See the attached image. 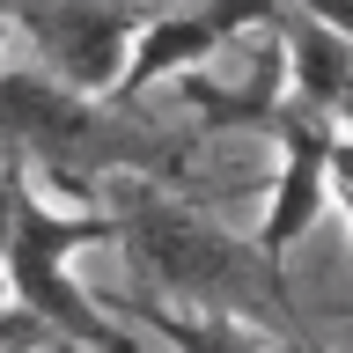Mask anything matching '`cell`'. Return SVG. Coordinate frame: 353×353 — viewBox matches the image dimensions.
Returning <instances> with one entry per match:
<instances>
[{
    "mask_svg": "<svg viewBox=\"0 0 353 353\" xmlns=\"http://www.w3.org/2000/svg\"><path fill=\"white\" fill-rule=\"evenodd\" d=\"M287 0H214V8H192V15H148L140 22V37H132L125 66H118V88L110 96H148L154 81H170V74H192L221 52V44L236 37V30H258L272 22Z\"/></svg>",
    "mask_w": 353,
    "mask_h": 353,
    "instance_id": "3957f363",
    "label": "cell"
},
{
    "mask_svg": "<svg viewBox=\"0 0 353 353\" xmlns=\"http://www.w3.org/2000/svg\"><path fill=\"white\" fill-rule=\"evenodd\" d=\"M294 8H302V15H316V22H331V30L353 44V0H294Z\"/></svg>",
    "mask_w": 353,
    "mask_h": 353,
    "instance_id": "52a82bcc",
    "label": "cell"
},
{
    "mask_svg": "<svg viewBox=\"0 0 353 353\" xmlns=\"http://www.w3.org/2000/svg\"><path fill=\"white\" fill-rule=\"evenodd\" d=\"M0 52H8V8H0Z\"/></svg>",
    "mask_w": 353,
    "mask_h": 353,
    "instance_id": "8fae6325",
    "label": "cell"
},
{
    "mask_svg": "<svg viewBox=\"0 0 353 353\" xmlns=\"http://www.w3.org/2000/svg\"><path fill=\"white\" fill-rule=\"evenodd\" d=\"M339 206H346V221H353V192H339Z\"/></svg>",
    "mask_w": 353,
    "mask_h": 353,
    "instance_id": "4fadbf2b",
    "label": "cell"
},
{
    "mask_svg": "<svg viewBox=\"0 0 353 353\" xmlns=\"http://www.w3.org/2000/svg\"><path fill=\"white\" fill-rule=\"evenodd\" d=\"M132 316L148 331H162L176 353H272L258 331L228 324V316H176V309H162V302H132Z\"/></svg>",
    "mask_w": 353,
    "mask_h": 353,
    "instance_id": "8992f818",
    "label": "cell"
},
{
    "mask_svg": "<svg viewBox=\"0 0 353 353\" xmlns=\"http://www.w3.org/2000/svg\"><path fill=\"white\" fill-rule=\"evenodd\" d=\"M331 125H346V140H353V88L339 96V103H331Z\"/></svg>",
    "mask_w": 353,
    "mask_h": 353,
    "instance_id": "9c48e42d",
    "label": "cell"
},
{
    "mask_svg": "<svg viewBox=\"0 0 353 353\" xmlns=\"http://www.w3.org/2000/svg\"><path fill=\"white\" fill-rule=\"evenodd\" d=\"M287 353H324V346H316L309 331H294V339H287Z\"/></svg>",
    "mask_w": 353,
    "mask_h": 353,
    "instance_id": "30bf717a",
    "label": "cell"
},
{
    "mask_svg": "<svg viewBox=\"0 0 353 353\" xmlns=\"http://www.w3.org/2000/svg\"><path fill=\"white\" fill-rule=\"evenodd\" d=\"M154 8L148 0H59V8H22V22L59 52V74L88 96L118 88V59L132 52L140 22Z\"/></svg>",
    "mask_w": 353,
    "mask_h": 353,
    "instance_id": "277c9868",
    "label": "cell"
},
{
    "mask_svg": "<svg viewBox=\"0 0 353 353\" xmlns=\"http://www.w3.org/2000/svg\"><path fill=\"white\" fill-rule=\"evenodd\" d=\"M103 236H118L110 214H59V206L37 199L22 162H0V265H8L15 302L88 353H140L81 287L66 280V258L88 250V243H103Z\"/></svg>",
    "mask_w": 353,
    "mask_h": 353,
    "instance_id": "6da1fadb",
    "label": "cell"
},
{
    "mask_svg": "<svg viewBox=\"0 0 353 353\" xmlns=\"http://www.w3.org/2000/svg\"><path fill=\"white\" fill-rule=\"evenodd\" d=\"M272 30H280V59H287V74H294V96L316 103V110H331L353 88V44L339 37L331 22L302 15V8H280Z\"/></svg>",
    "mask_w": 353,
    "mask_h": 353,
    "instance_id": "5b68a950",
    "label": "cell"
},
{
    "mask_svg": "<svg viewBox=\"0 0 353 353\" xmlns=\"http://www.w3.org/2000/svg\"><path fill=\"white\" fill-rule=\"evenodd\" d=\"M52 353H74V339H52Z\"/></svg>",
    "mask_w": 353,
    "mask_h": 353,
    "instance_id": "7c38bea8",
    "label": "cell"
},
{
    "mask_svg": "<svg viewBox=\"0 0 353 353\" xmlns=\"http://www.w3.org/2000/svg\"><path fill=\"white\" fill-rule=\"evenodd\" d=\"M265 132H280V176H272V206H265V228H258V258L265 272H272V294H287V250L309 236V221H316V206H324V162H331V110L302 103V96H287L272 103V118H265Z\"/></svg>",
    "mask_w": 353,
    "mask_h": 353,
    "instance_id": "7a4b0ae2",
    "label": "cell"
},
{
    "mask_svg": "<svg viewBox=\"0 0 353 353\" xmlns=\"http://www.w3.org/2000/svg\"><path fill=\"white\" fill-rule=\"evenodd\" d=\"M324 184H331V192H353V140H331V162H324Z\"/></svg>",
    "mask_w": 353,
    "mask_h": 353,
    "instance_id": "ba28073f",
    "label": "cell"
}]
</instances>
